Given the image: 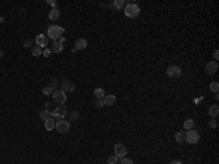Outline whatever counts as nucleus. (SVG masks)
<instances>
[{
	"label": "nucleus",
	"mask_w": 219,
	"mask_h": 164,
	"mask_svg": "<svg viewBox=\"0 0 219 164\" xmlns=\"http://www.w3.org/2000/svg\"><path fill=\"white\" fill-rule=\"evenodd\" d=\"M66 113H67V107L60 104V106H57V107L51 111V117H59V120H60L66 116Z\"/></svg>",
	"instance_id": "423d86ee"
},
{
	"label": "nucleus",
	"mask_w": 219,
	"mask_h": 164,
	"mask_svg": "<svg viewBox=\"0 0 219 164\" xmlns=\"http://www.w3.org/2000/svg\"><path fill=\"white\" fill-rule=\"evenodd\" d=\"M95 107L96 108L104 107V101H102V100H96V101H95Z\"/></svg>",
	"instance_id": "c756f323"
},
{
	"label": "nucleus",
	"mask_w": 219,
	"mask_h": 164,
	"mask_svg": "<svg viewBox=\"0 0 219 164\" xmlns=\"http://www.w3.org/2000/svg\"><path fill=\"white\" fill-rule=\"evenodd\" d=\"M43 54H44L45 57H48V56H50V54H51V48H45V50L43 51Z\"/></svg>",
	"instance_id": "2f4dec72"
},
{
	"label": "nucleus",
	"mask_w": 219,
	"mask_h": 164,
	"mask_svg": "<svg viewBox=\"0 0 219 164\" xmlns=\"http://www.w3.org/2000/svg\"><path fill=\"white\" fill-rule=\"evenodd\" d=\"M0 57H3V51L0 50Z\"/></svg>",
	"instance_id": "e433bc0d"
},
{
	"label": "nucleus",
	"mask_w": 219,
	"mask_h": 164,
	"mask_svg": "<svg viewBox=\"0 0 219 164\" xmlns=\"http://www.w3.org/2000/svg\"><path fill=\"white\" fill-rule=\"evenodd\" d=\"M31 44H32V41H31V40H26L25 43H23V45H25V47H29Z\"/></svg>",
	"instance_id": "f704fd0d"
},
{
	"label": "nucleus",
	"mask_w": 219,
	"mask_h": 164,
	"mask_svg": "<svg viewBox=\"0 0 219 164\" xmlns=\"http://www.w3.org/2000/svg\"><path fill=\"white\" fill-rule=\"evenodd\" d=\"M88 47V41L85 38H78L75 43V50H85Z\"/></svg>",
	"instance_id": "ddd939ff"
},
{
	"label": "nucleus",
	"mask_w": 219,
	"mask_h": 164,
	"mask_svg": "<svg viewBox=\"0 0 219 164\" xmlns=\"http://www.w3.org/2000/svg\"><path fill=\"white\" fill-rule=\"evenodd\" d=\"M31 53H32V56H35V57H38V56H41L43 54V50H41V47H32V50H31Z\"/></svg>",
	"instance_id": "5701e85b"
},
{
	"label": "nucleus",
	"mask_w": 219,
	"mask_h": 164,
	"mask_svg": "<svg viewBox=\"0 0 219 164\" xmlns=\"http://www.w3.org/2000/svg\"><path fill=\"white\" fill-rule=\"evenodd\" d=\"M175 141L178 142V144L185 142V132H177L175 133Z\"/></svg>",
	"instance_id": "aec40b11"
},
{
	"label": "nucleus",
	"mask_w": 219,
	"mask_h": 164,
	"mask_svg": "<svg viewBox=\"0 0 219 164\" xmlns=\"http://www.w3.org/2000/svg\"><path fill=\"white\" fill-rule=\"evenodd\" d=\"M64 38H60V40H57L53 43V47H51V53H56V54H59V53H62L63 51V44H64Z\"/></svg>",
	"instance_id": "9d476101"
},
{
	"label": "nucleus",
	"mask_w": 219,
	"mask_h": 164,
	"mask_svg": "<svg viewBox=\"0 0 219 164\" xmlns=\"http://www.w3.org/2000/svg\"><path fill=\"white\" fill-rule=\"evenodd\" d=\"M63 32H64V28H62V27H59V25H50L48 27V29H47V37L50 38V40L53 41H57L62 38Z\"/></svg>",
	"instance_id": "f257e3e1"
},
{
	"label": "nucleus",
	"mask_w": 219,
	"mask_h": 164,
	"mask_svg": "<svg viewBox=\"0 0 219 164\" xmlns=\"http://www.w3.org/2000/svg\"><path fill=\"white\" fill-rule=\"evenodd\" d=\"M208 126L210 128V129H216V126H218V123L215 122V119H210V120H209V123H208Z\"/></svg>",
	"instance_id": "c85d7f7f"
},
{
	"label": "nucleus",
	"mask_w": 219,
	"mask_h": 164,
	"mask_svg": "<svg viewBox=\"0 0 219 164\" xmlns=\"http://www.w3.org/2000/svg\"><path fill=\"white\" fill-rule=\"evenodd\" d=\"M183 126H184V129H187V130L193 129V128H194V120H193V119H187V120H184Z\"/></svg>",
	"instance_id": "4be33fe9"
},
{
	"label": "nucleus",
	"mask_w": 219,
	"mask_h": 164,
	"mask_svg": "<svg viewBox=\"0 0 219 164\" xmlns=\"http://www.w3.org/2000/svg\"><path fill=\"white\" fill-rule=\"evenodd\" d=\"M47 3H48V5H50V6H53V7L56 9V5H57V3H56V2H54V0H50V2H47Z\"/></svg>",
	"instance_id": "72a5a7b5"
},
{
	"label": "nucleus",
	"mask_w": 219,
	"mask_h": 164,
	"mask_svg": "<svg viewBox=\"0 0 219 164\" xmlns=\"http://www.w3.org/2000/svg\"><path fill=\"white\" fill-rule=\"evenodd\" d=\"M169 164H183V163H181L180 160H174V161H171Z\"/></svg>",
	"instance_id": "c9c22d12"
},
{
	"label": "nucleus",
	"mask_w": 219,
	"mask_h": 164,
	"mask_svg": "<svg viewBox=\"0 0 219 164\" xmlns=\"http://www.w3.org/2000/svg\"><path fill=\"white\" fill-rule=\"evenodd\" d=\"M78 117H79V113H78V111H73V113L70 114V120H78Z\"/></svg>",
	"instance_id": "7c9ffc66"
},
{
	"label": "nucleus",
	"mask_w": 219,
	"mask_h": 164,
	"mask_svg": "<svg viewBox=\"0 0 219 164\" xmlns=\"http://www.w3.org/2000/svg\"><path fill=\"white\" fill-rule=\"evenodd\" d=\"M120 164H133V160L129 157H123V158H120Z\"/></svg>",
	"instance_id": "393cba45"
},
{
	"label": "nucleus",
	"mask_w": 219,
	"mask_h": 164,
	"mask_svg": "<svg viewBox=\"0 0 219 164\" xmlns=\"http://www.w3.org/2000/svg\"><path fill=\"white\" fill-rule=\"evenodd\" d=\"M124 6H126V2H124V0H114V2H112V7H114V9H124Z\"/></svg>",
	"instance_id": "6ab92c4d"
},
{
	"label": "nucleus",
	"mask_w": 219,
	"mask_h": 164,
	"mask_svg": "<svg viewBox=\"0 0 219 164\" xmlns=\"http://www.w3.org/2000/svg\"><path fill=\"white\" fill-rule=\"evenodd\" d=\"M43 94H45V95H51V94H53V90H51L50 86L47 85V86H44V88H43Z\"/></svg>",
	"instance_id": "bb28decb"
},
{
	"label": "nucleus",
	"mask_w": 219,
	"mask_h": 164,
	"mask_svg": "<svg viewBox=\"0 0 219 164\" xmlns=\"http://www.w3.org/2000/svg\"><path fill=\"white\" fill-rule=\"evenodd\" d=\"M102 101H104V106H105V107H110V106H114V104H116L117 97L112 95V94H105V97L102 98Z\"/></svg>",
	"instance_id": "9b49d317"
},
{
	"label": "nucleus",
	"mask_w": 219,
	"mask_h": 164,
	"mask_svg": "<svg viewBox=\"0 0 219 164\" xmlns=\"http://www.w3.org/2000/svg\"><path fill=\"white\" fill-rule=\"evenodd\" d=\"M54 124H56V122H54V117H48V119L44 122V126L47 130H51L54 129Z\"/></svg>",
	"instance_id": "f3484780"
},
{
	"label": "nucleus",
	"mask_w": 219,
	"mask_h": 164,
	"mask_svg": "<svg viewBox=\"0 0 219 164\" xmlns=\"http://www.w3.org/2000/svg\"><path fill=\"white\" fill-rule=\"evenodd\" d=\"M57 85H59V81H57V79H51L50 84H48V86H50L51 90L54 91V90H57Z\"/></svg>",
	"instance_id": "b1692460"
},
{
	"label": "nucleus",
	"mask_w": 219,
	"mask_h": 164,
	"mask_svg": "<svg viewBox=\"0 0 219 164\" xmlns=\"http://www.w3.org/2000/svg\"><path fill=\"white\" fill-rule=\"evenodd\" d=\"M59 18H60V11H59L57 7L56 9H51L50 13H48V19H50V21H57Z\"/></svg>",
	"instance_id": "dca6fc26"
},
{
	"label": "nucleus",
	"mask_w": 219,
	"mask_h": 164,
	"mask_svg": "<svg viewBox=\"0 0 219 164\" xmlns=\"http://www.w3.org/2000/svg\"><path fill=\"white\" fill-rule=\"evenodd\" d=\"M140 13V7L135 3H129L124 6V15L127 18H137Z\"/></svg>",
	"instance_id": "f03ea898"
},
{
	"label": "nucleus",
	"mask_w": 219,
	"mask_h": 164,
	"mask_svg": "<svg viewBox=\"0 0 219 164\" xmlns=\"http://www.w3.org/2000/svg\"><path fill=\"white\" fill-rule=\"evenodd\" d=\"M108 164H117V161H118V158L116 157V155H111V157H108Z\"/></svg>",
	"instance_id": "cd10ccee"
},
{
	"label": "nucleus",
	"mask_w": 219,
	"mask_h": 164,
	"mask_svg": "<svg viewBox=\"0 0 219 164\" xmlns=\"http://www.w3.org/2000/svg\"><path fill=\"white\" fill-rule=\"evenodd\" d=\"M51 95H53V98H54V101L59 103V104H64L66 100H67V94L62 90H54Z\"/></svg>",
	"instance_id": "20e7f679"
},
{
	"label": "nucleus",
	"mask_w": 219,
	"mask_h": 164,
	"mask_svg": "<svg viewBox=\"0 0 219 164\" xmlns=\"http://www.w3.org/2000/svg\"><path fill=\"white\" fill-rule=\"evenodd\" d=\"M208 113H209V116H210V119H215V117L218 116V113H219V106H218V104L210 106V107H209V110H208Z\"/></svg>",
	"instance_id": "2eb2a0df"
},
{
	"label": "nucleus",
	"mask_w": 219,
	"mask_h": 164,
	"mask_svg": "<svg viewBox=\"0 0 219 164\" xmlns=\"http://www.w3.org/2000/svg\"><path fill=\"white\" fill-rule=\"evenodd\" d=\"M216 70H218V62H209L208 65H206V72H208L209 75H213L216 74Z\"/></svg>",
	"instance_id": "4468645a"
},
{
	"label": "nucleus",
	"mask_w": 219,
	"mask_h": 164,
	"mask_svg": "<svg viewBox=\"0 0 219 164\" xmlns=\"http://www.w3.org/2000/svg\"><path fill=\"white\" fill-rule=\"evenodd\" d=\"M126 154H127V148L124 144H116L114 145V155L117 158H123V157H126Z\"/></svg>",
	"instance_id": "0eeeda50"
},
{
	"label": "nucleus",
	"mask_w": 219,
	"mask_h": 164,
	"mask_svg": "<svg viewBox=\"0 0 219 164\" xmlns=\"http://www.w3.org/2000/svg\"><path fill=\"white\" fill-rule=\"evenodd\" d=\"M210 90L213 91L215 94H218V90H219V84H218V82H212V84H210Z\"/></svg>",
	"instance_id": "a878e982"
},
{
	"label": "nucleus",
	"mask_w": 219,
	"mask_h": 164,
	"mask_svg": "<svg viewBox=\"0 0 219 164\" xmlns=\"http://www.w3.org/2000/svg\"><path fill=\"white\" fill-rule=\"evenodd\" d=\"M62 91H64V92H73L75 91V82H72V81H69V79H64L62 82Z\"/></svg>",
	"instance_id": "f8f14e48"
},
{
	"label": "nucleus",
	"mask_w": 219,
	"mask_h": 164,
	"mask_svg": "<svg viewBox=\"0 0 219 164\" xmlns=\"http://www.w3.org/2000/svg\"><path fill=\"white\" fill-rule=\"evenodd\" d=\"M50 116H51V113H50V110H48V108H44V110H41V111H39V117L44 120V122L48 119Z\"/></svg>",
	"instance_id": "412c9836"
},
{
	"label": "nucleus",
	"mask_w": 219,
	"mask_h": 164,
	"mask_svg": "<svg viewBox=\"0 0 219 164\" xmlns=\"http://www.w3.org/2000/svg\"><path fill=\"white\" fill-rule=\"evenodd\" d=\"M167 75L171 76V78H180L181 76V68L180 66H175V65H171L167 68Z\"/></svg>",
	"instance_id": "6e6552de"
},
{
	"label": "nucleus",
	"mask_w": 219,
	"mask_h": 164,
	"mask_svg": "<svg viewBox=\"0 0 219 164\" xmlns=\"http://www.w3.org/2000/svg\"><path fill=\"white\" fill-rule=\"evenodd\" d=\"M94 95H95L96 100H102V98L105 97V91L102 90V88H96V90L94 91Z\"/></svg>",
	"instance_id": "a211bd4d"
},
{
	"label": "nucleus",
	"mask_w": 219,
	"mask_h": 164,
	"mask_svg": "<svg viewBox=\"0 0 219 164\" xmlns=\"http://www.w3.org/2000/svg\"><path fill=\"white\" fill-rule=\"evenodd\" d=\"M48 41H50V38L45 34H39V35H37V38H35V44L43 48V47H47V45H48Z\"/></svg>",
	"instance_id": "1a4fd4ad"
},
{
	"label": "nucleus",
	"mask_w": 219,
	"mask_h": 164,
	"mask_svg": "<svg viewBox=\"0 0 219 164\" xmlns=\"http://www.w3.org/2000/svg\"><path fill=\"white\" fill-rule=\"evenodd\" d=\"M54 128H56V130L59 132V133H67L69 130H70V123H69L67 120L60 119V120H57L56 122Z\"/></svg>",
	"instance_id": "7ed1b4c3"
},
{
	"label": "nucleus",
	"mask_w": 219,
	"mask_h": 164,
	"mask_svg": "<svg viewBox=\"0 0 219 164\" xmlns=\"http://www.w3.org/2000/svg\"><path fill=\"white\" fill-rule=\"evenodd\" d=\"M199 139H200V136H199V133H197L194 129H190V130H185V141L189 142V144H197L199 142Z\"/></svg>",
	"instance_id": "39448f33"
},
{
	"label": "nucleus",
	"mask_w": 219,
	"mask_h": 164,
	"mask_svg": "<svg viewBox=\"0 0 219 164\" xmlns=\"http://www.w3.org/2000/svg\"><path fill=\"white\" fill-rule=\"evenodd\" d=\"M213 57H215V62H216V60L219 59V51H218V50H215V51H213Z\"/></svg>",
	"instance_id": "473e14b6"
}]
</instances>
